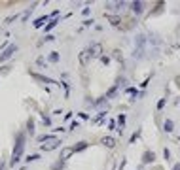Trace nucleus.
Returning a JSON list of instances; mask_svg holds the SVG:
<instances>
[{"mask_svg": "<svg viewBox=\"0 0 180 170\" xmlns=\"http://www.w3.org/2000/svg\"><path fill=\"white\" fill-rule=\"evenodd\" d=\"M135 57L142 59V57H144V47H137V49H135Z\"/></svg>", "mask_w": 180, "mask_h": 170, "instance_id": "nucleus-21", "label": "nucleus"}, {"mask_svg": "<svg viewBox=\"0 0 180 170\" xmlns=\"http://www.w3.org/2000/svg\"><path fill=\"white\" fill-rule=\"evenodd\" d=\"M165 104H167V99H161L159 102H157V110H161V108H163Z\"/></svg>", "mask_w": 180, "mask_h": 170, "instance_id": "nucleus-29", "label": "nucleus"}, {"mask_svg": "<svg viewBox=\"0 0 180 170\" xmlns=\"http://www.w3.org/2000/svg\"><path fill=\"white\" fill-rule=\"evenodd\" d=\"M101 142L106 145V148H110V149H112V148H116V138H112V136H104Z\"/></svg>", "mask_w": 180, "mask_h": 170, "instance_id": "nucleus-10", "label": "nucleus"}, {"mask_svg": "<svg viewBox=\"0 0 180 170\" xmlns=\"http://www.w3.org/2000/svg\"><path fill=\"white\" fill-rule=\"evenodd\" d=\"M87 145H89V144H87L85 140H82V142H78V144L74 145V153H78V151H83V149L87 148Z\"/></svg>", "mask_w": 180, "mask_h": 170, "instance_id": "nucleus-14", "label": "nucleus"}, {"mask_svg": "<svg viewBox=\"0 0 180 170\" xmlns=\"http://www.w3.org/2000/svg\"><path fill=\"white\" fill-rule=\"evenodd\" d=\"M129 6H131V11H133L135 15H140V13L144 11V4L140 2V0H135V2H131Z\"/></svg>", "mask_w": 180, "mask_h": 170, "instance_id": "nucleus-4", "label": "nucleus"}, {"mask_svg": "<svg viewBox=\"0 0 180 170\" xmlns=\"http://www.w3.org/2000/svg\"><path fill=\"white\" fill-rule=\"evenodd\" d=\"M57 23H59L57 19H51V21L48 23V25H46V27H44V30H46V32H50L51 29H55V27H57Z\"/></svg>", "mask_w": 180, "mask_h": 170, "instance_id": "nucleus-18", "label": "nucleus"}, {"mask_svg": "<svg viewBox=\"0 0 180 170\" xmlns=\"http://www.w3.org/2000/svg\"><path fill=\"white\" fill-rule=\"evenodd\" d=\"M169 157H171V151H169V149H167V148H165V149H163V159H165V161H167V159H169Z\"/></svg>", "mask_w": 180, "mask_h": 170, "instance_id": "nucleus-32", "label": "nucleus"}, {"mask_svg": "<svg viewBox=\"0 0 180 170\" xmlns=\"http://www.w3.org/2000/svg\"><path fill=\"white\" fill-rule=\"evenodd\" d=\"M114 59H118V61H121V53H120V51H114Z\"/></svg>", "mask_w": 180, "mask_h": 170, "instance_id": "nucleus-34", "label": "nucleus"}, {"mask_svg": "<svg viewBox=\"0 0 180 170\" xmlns=\"http://www.w3.org/2000/svg\"><path fill=\"white\" fill-rule=\"evenodd\" d=\"M116 127H118V121H114V119H112L110 123H108V129H110V131H118Z\"/></svg>", "mask_w": 180, "mask_h": 170, "instance_id": "nucleus-25", "label": "nucleus"}, {"mask_svg": "<svg viewBox=\"0 0 180 170\" xmlns=\"http://www.w3.org/2000/svg\"><path fill=\"white\" fill-rule=\"evenodd\" d=\"M154 161H155V153H154V151H146V153L142 155V163H144V164L154 163Z\"/></svg>", "mask_w": 180, "mask_h": 170, "instance_id": "nucleus-11", "label": "nucleus"}, {"mask_svg": "<svg viewBox=\"0 0 180 170\" xmlns=\"http://www.w3.org/2000/svg\"><path fill=\"white\" fill-rule=\"evenodd\" d=\"M23 149H25V134H17V140H15V145H13V151H12V159H10V164H17L21 161V155H23Z\"/></svg>", "mask_w": 180, "mask_h": 170, "instance_id": "nucleus-1", "label": "nucleus"}, {"mask_svg": "<svg viewBox=\"0 0 180 170\" xmlns=\"http://www.w3.org/2000/svg\"><path fill=\"white\" fill-rule=\"evenodd\" d=\"M101 61H102V62H104V64H108V62H110V59H108V57H104V55H102V57H101Z\"/></svg>", "mask_w": 180, "mask_h": 170, "instance_id": "nucleus-35", "label": "nucleus"}, {"mask_svg": "<svg viewBox=\"0 0 180 170\" xmlns=\"http://www.w3.org/2000/svg\"><path fill=\"white\" fill-rule=\"evenodd\" d=\"M80 127V123H78V121H72V123H70V131H76Z\"/></svg>", "mask_w": 180, "mask_h": 170, "instance_id": "nucleus-31", "label": "nucleus"}, {"mask_svg": "<svg viewBox=\"0 0 180 170\" xmlns=\"http://www.w3.org/2000/svg\"><path fill=\"white\" fill-rule=\"evenodd\" d=\"M78 115H80V117H82V119H89V113H85V112H80V113H78Z\"/></svg>", "mask_w": 180, "mask_h": 170, "instance_id": "nucleus-33", "label": "nucleus"}, {"mask_svg": "<svg viewBox=\"0 0 180 170\" xmlns=\"http://www.w3.org/2000/svg\"><path fill=\"white\" fill-rule=\"evenodd\" d=\"M51 140H55V136H51V134H42V136H38V142H40V144H44V142H51Z\"/></svg>", "mask_w": 180, "mask_h": 170, "instance_id": "nucleus-17", "label": "nucleus"}, {"mask_svg": "<svg viewBox=\"0 0 180 170\" xmlns=\"http://www.w3.org/2000/svg\"><path fill=\"white\" fill-rule=\"evenodd\" d=\"M51 40H53V36H51V34H48L46 38H44V42H51Z\"/></svg>", "mask_w": 180, "mask_h": 170, "instance_id": "nucleus-36", "label": "nucleus"}, {"mask_svg": "<svg viewBox=\"0 0 180 170\" xmlns=\"http://www.w3.org/2000/svg\"><path fill=\"white\" fill-rule=\"evenodd\" d=\"M59 140L55 138V140H51V142H46V144H42V151H53V149H57L59 148Z\"/></svg>", "mask_w": 180, "mask_h": 170, "instance_id": "nucleus-5", "label": "nucleus"}, {"mask_svg": "<svg viewBox=\"0 0 180 170\" xmlns=\"http://www.w3.org/2000/svg\"><path fill=\"white\" fill-rule=\"evenodd\" d=\"M27 132H29V136L34 134V119H29V121H27Z\"/></svg>", "mask_w": 180, "mask_h": 170, "instance_id": "nucleus-16", "label": "nucleus"}, {"mask_svg": "<svg viewBox=\"0 0 180 170\" xmlns=\"http://www.w3.org/2000/svg\"><path fill=\"white\" fill-rule=\"evenodd\" d=\"M104 115H106V110H104V112H101V113H99V115L95 117V123H101V121H102V117H104Z\"/></svg>", "mask_w": 180, "mask_h": 170, "instance_id": "nucleus-26", "label": "nucleus"}, {"mask_svg": "<svg viewBox=\"0 0 180 170\" xmlns=\"http://www.w3.org/2000/svg\"><path fill=\"white\" fill-rule=\"evenodd\" d=\"M38 159H40V155H38V153H36V155H29V157H27V163H32V161H38Z\"/></svg>", "mask_w": 180, "mask_h": 170, "instance_id": "nucleus-27", "label": "nucleus"}, {"mask_svg": "<svg viewBox=\"0 0 180 170\" xmlns=\"http://www.w3.org/2000/svg\"><path fill=\"white\" fill-rule=\"evenodd\" d=\"M89 59H93V57H91V49H83V51L80 53V64L85 66V64L89 62Z\"/></svg>", "mask_w": 180, "mask_h": 170, "instance_id": "nucleus-9", "label": "nucleus"}, {"mask_svg": "<svg viewBox=\"0 0 180 170\" xmlns=\"http://www.w3.org/2000/svg\"><path fill=\"white\" fill-rule=\"evenodd\" d=\"M173 129H174V123L171 119H165V123H163V131L165 132H173Z\"/></svg>", "mask_w": 180, "mask_h": 170, "instance_id": "nucleus-15", "label": "nucleus"}, {"mask_svg": "<svg viewBox=\"0 0 180 170\" xmlns=\"http://www.w3.org/2000/svg\"><path fill=\"white\" fill-rule=\"evenodd\" d=\"M139 134H140V131H137V132H135V134L131 136V144H135V142H137V138H139Z\"/></svg>", "mask_w": 180, "mask_h": 170, "instance_id": "nucleus-30", "label": "nucleus"}, {"mask_svg": "<svg viewBox=\"0 0 180 170\" xmlns=\"http://www.w3.org/2000/svg\"><path fill=\"white\" fill-rule=\"evenodd\" d=\"M48 15H42V17H38V19H34V23H32V25H34V29H40V27H44V23H48Z\"/></svg>", "mask_w": 180, "mask_h": 170, "instance_id": "nucleus-12", "label": "nucleus"}, {"mask_svg": "<svg viewBox=\"0 0 180 170\" xmlns=\"http://www.w3.org/2000/svg\"><path fill=\"white\" fill-rule=\"evenodd\" d=\"M72 155H74V148H63V149H61V155H59V159L66 163V161H69Z\"/></svg>", "mask_w": 180, "mask_h": 170, "instance_id": "nucleus-7", "label": "nucleus"}, {"mask_svg": "<svg viewBox=\"0 0 180 170\" xmlns=\"http://www.w3.org/2000/svg\"><path fill=\"white\" fill-rule=\"evenodd\" d=\"M118 127H120V129H118L120 132H121V129L125 127V115H123V113H121V115L118 117Z\"/></svg>", "mask_w": 180, "mask_h": 170, "instance_id": "nucleus-20", "label": "nucleus"}, {"mask_svg": "<svg viewBox=\"0 0 180 170\" xmlns=\"http://www.w3.org/2000/svg\"><path fill=\"white\" fill-rule=\"evenodd\" d=\"M17 51V45L13 44V45H8L6 49L2 51V55H0V62H4V61H8L10 57H13V53Z\"/></svg>", "mask_w": 180, "mask_h": 170, "instance_id": "nucleus-2", "label": "nucleus"}, {"mask_svg": "<svg viewBox=\"0 0 180 170\" xmlns=\"http://www.w3.org/2000/svg\"><path fill=\"white\" fill-rule=\"evenodd\" d=\"M173 170H180V163H176V164L173 166Z\"/></svg>", "mask_w": 180, "mask_h": 170, "instance_id": "nucleus-37", "label": "nucleus"}, {"mask_svg": "<svg viewBox=\"0 0 180 170\" xmlns=\"http://www.w3.org/2000/svg\"><path fill=\"white\" fill-rule=\"evenodd\" d=\"M106 19L110 21V25H114V27H120V23H121L120 15H108V13H106Z\"/></svg>", "mask_w": 180, "mask_h": 170, "instance_id": "nucleus-13", "label": "nucleus"}, {"mask_svg": "<svg viewBox=\"0 0 180 170\" xmlns=\"http://www.w3.org/2000/svg\"><path fill=\"white\" fill-rule=\"evenodd\" d=\"M42 123H44V125H50V123H51V119H50L48 115H44V113H42Z\"/></svg>", "mask_w": 180, "mask_h": 170, "instance_id": "nucleus-28", "label": "nucleus"}, {"mask_svg": "<svg viewBox=\"0 0 180 170\" xmlns=\"http://www.w3.org/2000/svg\"><path fill=\"white\" fill-rule=\"evenodd\" d=\"M63 166H64V161H55V163H53V166H51V168H53V170H61V168H63Z\"/></svg>", "mask_w": 180, "mask_h": 170, "instance_id": "nucleus-23", "label": "nucleus"}, {"mask_svg": "<svg viewBox=\"0 0 180 170\" xmlns=\"http://www.w3.org/2000/svg\"><path fill=\"white\" fill-rule=\"evenodd\" d=\"M59 59H61V57H59L57 51H53V53L50 55V62H59Z\"/></svg>", "mask_w": 180, "mask_h": 170, "instance_id": "nucleus-22", "label": "nucleus"}, {"mask_svg": "<svg viewBox=\"0 0 180 170\" xmlns=\"http://www.w3.org/2000/svg\"><path fill=\"white\" fill-rule=\"evenodd\" d=\"M121 83H123V78H120V80L116 81V85H114V87H110V89L106 91V94H104L106 99H112V96H114V94L118 93V89H120V85H121Z\"/></svg>", "mask_w": 180, "mask_h": 170, "instance_id": "nucleus-8", "label": "nucleus"}, {"mask_svg": "<svg viewBox=\"0 0 180 170\" xmlns=\"http://www.w3.org/2000/svg\"><path fill=\"white\" fill-rule=\"evenodd\" d=\"M89 49H91V57L93 59H101L102 57V45L101 44H93Z\"/></svg>", "mask_w": 180, "mask_h": 170, "instance_id": "nucleus-6", "label": "nucleus"}, {"mask_svg": "<svg viewBox=\"0 0 180 170\" xmlns=\"http://www.w3.org/2000/svg\"><path fill=\"white\" fill-rule=\"evenodd\" d=\"M144 42H146V36H144V34H139V36H137V47H144Z\"/></svg>", "mask_w": 180, "mask_h": 170, "instance_id": "nucleus-19", "label": "nucleus"}, {"mask_svg": "<svg viewBox=\"0 0 180 170\" xmlns=\"http://www.w3.org/2000/svg\"><path fill=\"white\" fill-rule=\"evenodd\" d=\"M19 170H25V168H19Z\"/></svg>", "mask_w": 180, "mask_h": 170, "instance_id": "nucleus-38", "label": "nucleus"}, {"mask_svg": "<svg viewBox=\"0 0 180 170\" xmlns=\"http://www.w3.org/2000/svg\"><path fill=\"white\" fill-rule=\"evenodd\" d=\"M112 6H114L116 10H121V8H125V6H127V2H123V0H120V2H114Z\"/></svg>", "mask_w": 180, "mask_h": 170, "instance_id": "nucleus-24", "label": "nucleus"}, {"mask_svg": "<svg viewBox=\"0 0 180 170\" xmlns=\"http://www.w3.org/2000/svg\"><path fill=\"white\" fill-rule=\"evenodd\" d=\"M31 76H32L34 80L42 81V83H50V85H59V81H55V80H51V78H46V76H42V74H36V72H32Z\"/></svg>", "mask_w": 180, "mask_h": 170, "instance_id": "nucleus-3", "label": "nucleus"}]
</instances>
